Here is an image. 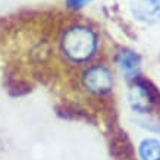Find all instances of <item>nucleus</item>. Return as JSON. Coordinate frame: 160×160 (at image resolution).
<instances>
[{
  "mask_svg": "<svg viewBox=\"0 0 160 160\" xmlns=\"http://www.w3.org/2000/svg\"><path fill=\"white\" fill-rule=\"evenodd\" d=\"M132 15L142 22L160 19V0H131Z\"/></svg>",
  "mask_w": 160,
  "mask_h": 160,
  "instance_id": "3",
  "label": "nucleus"
},
{
  "mask_svg": "<svg viewBox=\"0 0 160 160\" xmlns=\"http://www.w3.org/2000/svg\"><path fill=\"white\" fill-rule=\"evenodd\" d=\"M140 154L142 160H160V142L153 138L144 140L141 142Z\"/></svg>",
  "mask_w": 160,
  "mask_h": 160,
  "instance_id": "6",
  "label": "nucleus"
},
{
  "mask_svg": "<svg viewBox=\"0 0 160 160\" xmlns=\"http://www.w3.org/2000/svg\"><path fill=\"white\" fill-rule=\"evenodd\" d=\"M84 85L92 92H106L112 88V75L104 66H94L84 75Z\"/></svg>",
  "mask_w": 160,
  "mask_h": 160,
  "instance_id": "2",
  "label": "nucleus"
},
{
  "mask_svg": "<svg viewBox=\"0 0 160 160\" xmlns=\"http://www.w3.org/2000/svg\"><path fill=\"white\" fill-rule=\"evenodd\" d=\"M62 49L65 54L75 62L87 60L96 50V35L90 28L73 27L63 35Z\"/></svg>",
  "mask_w": 160,
  "mask_h": 160,
  "instance_id": "1",
  "label": "nucleus"
},
{
  "mask_svg": "<svg viewBox=\"0 0 160 160\" xmlns=\"http://www.w3.org/2000/svg\"><path fill=\"white\" fill-rule=\"evenodd\" d=\"M91 0H66V3L71 9H79V8H82L85 6L87 3H90Z\"/></svg>",
  "mask_w": 160,
  "mask_h": 160,
  "instance_id": "7",
  "label": "nucleus"
},
{
  "mask_svg": "<svg viewBox=\"0 0 160 160\" xmlns=\"http://www.w3.org/2000/svg\"><path fill=\"white\" fill-rule=\"evenodd\" d=\"M153 94L146 84H135L129 90V103L137 110L144 112L153 104Z\"/></svg>",
  "mask_w": 160,
  "mask_h": 160,
  "instance_id": "4",
  "label": "nucleus"
},
{
  "mask_svg": "<svg viewBox=\"0 0 160 160\" xmlns=\"http://www.w3.org/2000/svg\"><path fill=\"white\" fill-rule=\"evenodd\" d=\"M118 65L125 73H134L140 66V58L131 50H122L118 56Z\"/></svg>",
  "mask_w": 160,
  "mask_h": 160,
  "instance_id": "5",
  "label": "nucleus"
}]
</instances>
